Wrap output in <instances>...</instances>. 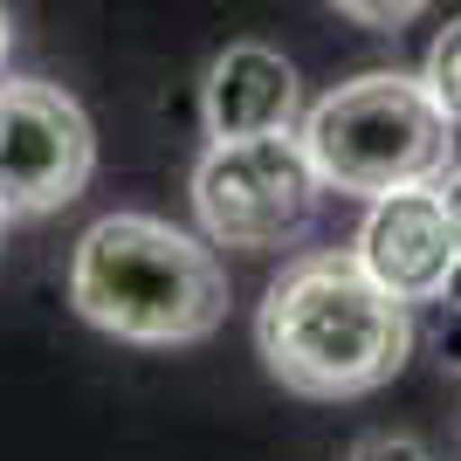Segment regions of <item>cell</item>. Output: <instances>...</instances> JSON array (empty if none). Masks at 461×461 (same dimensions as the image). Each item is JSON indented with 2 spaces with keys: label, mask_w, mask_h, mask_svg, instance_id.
I'll return each mask as SVG.
<instances>
[{
  "label": "cell",
  "mask_w": 461,
  "mask_h": 461,
  "mask_svg": "<svg viewBox=\"0 0 461 461\" xmlns=\"http://www.w3.org/2000/svg\"><path fill=\"white\" fill-rule=\"evenodd\" d=\"M420 324L351 249L296 255L255 310L262 366L303 400H358L406 366Z\"/></svg>",
  "instance_id": "6da1fadb"
},
{
  "label": "cell",
  "mask_w": 461,
  "mask_h": 461,
  "mask_svg": "<svg viewBox=\"0 0 461 461\" xmlns=\"http://www.w3.org/2000/svg\"><path fill=\"white\" fill-rule=\"evenodd\" d=\"M69 303L124 345H200L228 317V269L158 213H104L69 255Z\"/></svg>",
  "instance_id": "7a4b0ae2"
},
{
  "label": "cell",
  "mask_w": 461,
  "mask_h": 461,
  "mask_svg": "<svg viewBox=\"0 0 461 461\" xmlns=\"http://www.w3.org/2000/svg\"><path fill=\"white\" fill-rule=\"evenodd\" d=\"M303 152L330 193L351 200H379L406 186H441L455 166V117L434 104L420 77L400 69H366V77L338 83L303 111Z\"/></svg>",
  "instance_id": "3957f363"
},
{
  "label": "cell",
  "mask_w": 461,
  "mask_h": 461,
  "mask_svg": "<svg viewBox=\"0 0 461 461\" xmlns=\"http://www.w3.org/2000/svg\"><path fill=\"white\" fill-rule=\"evenodd\" d=\"M186 193L213 249L269 255L289 249L317 221V200L330 186L310 166L303 131H262V138H207Z\"/></svg>",
  "instance_id": "277c9868"
},
{
  "label": "cell",
  "mask_w": 461,
  "mask_h": 461,
  "mask_svg": "<svg viewBox=\"0 0 461 461\" xmlns=\"http://www.w3.org/2000/svg\"><path fill=\"white\" fill-rule=\"evenodd\" d=\"M96 173V131L56 83H0V207L14 221L69 207Z\"/></svg>",
  "instance_id": "5b68a950"
},
{
  "label": "cell",
  "mask_w": 461,
  "mask_h": 461,
  "mask_svg": "<svg viewBox=\"0 0 461 461\" xmlns=\"http://www.w3.org/2000/svg\"><path fill=\"white\" fill-rule=\"evenodd\" d=\"M351 255L379 276L400 303H441L447 276L461 262V228L441 186H406L366 200V221L351 234Z\"/></svg>",
  "instance_id": "8992f818"
},
{
  "label": "cell",
  "mask_w": 461,
  "mask_h": 461,
  "mask_svg": "<svg viewBox=\"0 0 461 461\" xmlns=\"http://www.w3.org/2000/svg\"><path fill=\"white\" fill-rule=\"evenodd\" d=\"M200 124L207 138H262V131H296L303 124V83L276 49L234 41L221 49L200 83Z\"/></svg>",
  "instance_id": "52a82bcc"
},
{
  "label": "cell",
  "mask_w": 461,
  "mask_h": 461,
  "mask_svg": "<svg viewBox=\"0 0 461 461\" xmlns=\"http://www.w3.org/2000/svg\"><path fill=\"white\" fill-rule=\"evenodd\" d=\"M420 83L434 90V104H441V111L461 124V14L447 21L441 35H434V49H427V69H420Z\"/></svg>",
  "instance_id": "ba28073f"
},
{
  "label": "cell",
  "mask_w": 461,
  "mask_h": 461,
  "mask_svg": "<svg viewBox=\"0 0 461 461\" xmlns=\"http://www.w3.org/2000/svg\"><path fill=\"white\" fill-rule=\"evenodd\" d=\"M345 21H358V28H379V35H400L406 21H420L434 0H330Z\"/></svg>",
  "instance_id": "9c48e42d"
},
{
  "label": "cell",
  "mask_w": 461,
  "mask_h": 461,
  "mask_svg": "<svg viewBox=\"0 0 461 461\" xmlns=\"http://www.w3.org/2000/svg\"><path fill=\"white\" fill-rule=\"evenodd\" d=\"M345 461H434V447L413 441V434H366Z\"/></svg>",
  "instance_id": "30bf717a"
},
{
  "label": "cell",
  "mask_w": 461,
  "mask_h": 461,
  "mask_svg": "<svg viewBox=\"0 0 461 461\" xmlns=\"http://www.w3.org/2000/svg\"><path fill=\"white\" fill-rule=\"evenodd\" d=\"M427 345L447 372H461V303H434V324H427Z\"/></svg>",
  "instance_id": "8fae6325"
},
{
  "label": "cell",
  "mask_w": 461,
  "mask_h": 461,
  "mask_svg": "<svg viewBox=\"0 0 461 461\" xmlns=\"http://www.w3.org/2000/svg\"><path fill=\"white\" fill-rule=\"evenodd\" d=\"M441 200H447V213H455V228H461V158L447 166V179H441Z\"/></svg>",
  "instance_id": "7c38bea8"
},
{
  "label": "cell",
  "mask_w": 461,
  "mask_h": 461,
  "mask_svg": "<svg viewBox=\"0 0 461 461\" xmlns=\"http://www.w3.org/2000/svg\"><path fill=\"white\" fill-rule=\"evenodd\" d=\"M441 303H461V262H455V276H447V289H441Z\"/></svg>",
  "instance_id": "4fadbf2b"
},
{
  "label": "cell",
  "mask_w": 461,
  "mask_h": 461,
  "mask_svg": "<svg viewBox=\"0 0 461 461\" xmlns=\"http://www.w3.org/2000/svg\"><path fill=\"white\" fill-rule=\"evenodd\" d=\"M0 62H7V7H0Z\"/></svg>",
  "instance_id": "5bb4252c"
},
{
  "label": "cell",
  "mask_w": 461,
  "mask_h": 461,
  "mask_svg": "<svg viewBox=\"0 0 461 461\" xmlns=\"http://www.w3.org/2000/svg\"><path fill=\"white\" fill-rule=\"evenodd\" d=\"M7 221H14V213H7V207H0V234H7Z\"/></svg>",
  "instance_id": "9a60e30c"
}]
</instances>
